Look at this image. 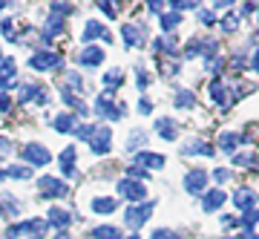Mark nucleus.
<instances>
[{
	"instance_id": "f257e3e1",
	"label": "nucleus",
	"mask_w": 259,
	"mask_h": 239,
	"mask_svg": "<svg viewBox=\"0 0 259 239\" xmlns=\"http://www.w3.org/2000/svg\"><path fill=\"white\" fill-rule=\"evenodd\" d=\"M29 66L37 69V72L58 69V66H64V55H61V52H52V49H37L35 55L29 58Z\"/></svg>"
},
{
	"instance_id": "f03ea898",
	"label": "nucleus",
	"mask_w": 259,
	"mask_h": 239,
	"mask_svg": "<svg viewBox=\"0 0 259 239\" xmlns=\"http://www.w3.org/2000/svg\"><path fill=\"white\" fill-rule=\"evenodd\" d=\"M153 211H156V202H141V205H130L127 208V213H124V219H127V225L133 230L136 228H141L144 222L153 216Z\"/></svg>"
},
{
	"instance_id": "7ed1b4c3",
	"label": "nucleus",
	"mask_w": 259,
	"mask_h": 239,
	"mask_svg": "<svg viewBox=\"0 0 259 239\" xmlns=\"http://www.w3.org/2000/svg\"><path fill=\"white\" fill-rule=\"evenodd\" d=\"M47 222H40V219H26V222H20V225H12L9 230H6V236L15 239V236H23V233H32V239H44V233H47Z\"/></svg>"
},
{
	"instance_id": "20e7f679",
	"label": "nucleus",
	"mask_w": 259,
	"mask_h": 239,
	"mask_svg": "<svg viewBox=\"0 0 259 239\" xmlns=\"http://www.w3.org/2000/svg\"><path fill=\"white\" fill-rule=\"evenodd\" d=\"M37 190H40L44 199H61V196L69 193L66 182H61V179H55V176H40V179H37Z\"/></svg>"
},
{
	"instance_id": "39448f33",
	"label": "nucleus",
	"mask_w": 259,
	"mask_h": 239,
	"mask_svg": "<svg viewBox=\"0 0 259 239\" xmlns=\"http://www.w3.org/2000/svg\"><path fill=\"white\" fill-rule=\"evenodd\" d=\"M118 193L124 196V199H130V205L147 202V187H144V182H136V179H121Z\"/></svg>"
},
{
	"instance_id": "423d86ee",
	"label": "nucleus",
	"mask_w": 259,
	"mask_h": 239,
	"mask_svg": "<svg viewBox=\"0 0 259 239\" xmlns=\"http://www.w3.org/2000/svg\"><path fill=\"white\" fill-rule=\"evenodd\" d=\"M110 141H112L110 127H107V124H95L93 136H90V141H87V144L93 147L95 156H104V153H110Z\"/></svg>"
},
{
	"instance_id": "0eeeda50",
	"label": "nucleus",
	"mask_w": 259,
	"mask_h": 239,
	"mask_svg": "<svg viewBox=\"0 0 259 239\" xmlns=\"http://www.w3.org/2000/svg\"><path fill=\"white\" fill-rule=\"evenodd\" d=\"M95 115L101 121H118L121 115H124V107H115V104H112V95L104 92L101 98L95 101Z\"/></svg>"
},
{
	"instance_id": "6e6552de",
	"label": "nucleus",
	"mask_w": 259,
	"mask_h": 239,
	"mask_svg": "<svg viewBox=\"0 0 259 239\" xmlns=\"http://www.w3.org/2000/svg\"><path fill=\"white\" fill-rule=\"evenodd\" d=\"M23 158H26L29 165H35V167H44V165H49V150L44 147V144H26L23 147Z\"/></svg>"
},
{
	"instance_id": "1a4fd4ad",
	"label": "nucleus",
	"mask_w": 259,
	"mask_h": 239,
	"mask_svg": "<svg viewBox=\"0 0 259 239\" xmlns=\"http://www.w3.org/2000/svg\"><path fill=\"white\" fill-rule=\"evenodd\" d=\"M204 187H207V173H204L202 167H193V170L185 176V190L187 193H202Z\"/></svg>"
},
{
	"instance_id": "9d476101",
	"label": "nucleus",
	"mask_w": 259,
	"mask_h": 239,
	"mask_svg": "<svg viewBox=\"0 0 259 239\" xmlns=\"http://www.w3.org/2000/svg\"><path fill=\"white\" fill-rule=\"evenodd\" d=\"M225 199H228V196H225V190H222V187H213V190H207V193H204V199H202L204 213L219 211V208L225 205Z\"/></svg>"
},
{
	"instance_id": "9b49d317",
	"label": "nucleus",
	"mask_w": 259,
	"mask_h": 239,
	"mask_svg": "<svg viewBox=\"0 0 259 239\" xmlns=\"http://www.w3.org/2000/svg\"><path fill=\"white\" fill-rule=\"evenodd\" d=\"M133 165L141 167V170H144V167L161 170V167H164V156H158V153H144V150H141V153H136V162H133Z\"/></svg>"
},
{
	"instance_id": "f8f14e48",
	"label": "nucleus",
	"mask_w": 259,
	"mask_h": 239,
	"mask_svg": "<svg viewBox=\"0 0 259 239\" xmlns=\"http://www.w3.org/2000/svg\"><path fill=\"white\" fill-rule=\"evenodd\" d=\"M233 202H236V208H239L242 213L253 211V208H256V193H253L250 187H239V190L233 193Z\"/></svg>"
},
{
	"instance_id": "ddd939ff",
	"label": "nucleus",
	"mask_w": 259,
	"mask_h": 239,
	"mask_svg": "<svg viewBox=\"0 0 259 239\" xmlns=\"http://www.w3.org/2000/svg\"><path fill=\"white\" fill-rule=\"evenodd\" d=\"M15 72H18V64H15V58L0 55V87H9V84L15 81Z\"/></svg>"
},
{
	"instance_id": "4468645a",
	"label": "nucleus",
	"mask_w": 259,
	"mask_h": 239,
	"mask_svg": "<svg viewBox=\"0 0 259 239\" xmlns=\"http://www.w3.org/2000/svg\"><path fill=\"white\" fill-rule=\"evenodd\" d=\"M72 222V213L64 211V208H49V216H47V225H55L58 230H66Z\"/></svg>"
},
{
	"instance_id": "2eb2a0df",
	"label": "nucleus",
	"mask_w": 259,
	"mask_h": 239,
	"mask_svg": "<svg viewBox=\"0 0 259 239\" xmlns=\"http://www.w3.org/2000/svg\"><path fill=\"white\" fill-rule=\"evenodd\" d=\"M104 61V49L101 46H83V52L78 55V64L81 66H98Z\"/></svg>"
},
{
	"instance_id": "dca6fc26",
	"label": "nucleus",
	"mask_w": 259,
	"mask_h": 239,
	"mask_svg": "<svg viewBox=\"0 0 259 239\" xmlns=\"http://www.w3.org/2000/svg\"><path fill=\"white\" fill-rule=\"evenodd\" d=\"M121 37H124L127 46H141L144 44V32H141V26H136V23H127V26L121 29Z\"/></svg>"
},
{
	"instance_id": "f3484780",
	"label": "nucleus",
	"mask_w": 259,
	"mask_h": 239,
	"mask_svg": "<svg viewBox=\"0 0 259 239\" xmlns=\"http://www.w3.org/2000/svg\"><path fill=\"white\" fill-rule=\"evenodd\" d=\"M52 127H55L58 133H75V130H78V118H75L72 112H61V115H55Z\"/></svg>"
},
{
	"instance_id": "a211bd4d",
	"label": "nucleus",
	"mask_w": 259,
	"mask_h": 239,
	"mask_svg": "<svg viewBox=\"0 0 259 239\" xmlns=\"http://www.w3.org/2000/svg\"><path fill=\"white\" fill-rule=\"evenodd\" d=\"M95 37H101L110 44V32L98 23V20H87V26H83V41H95Z\"/></svg>"
},
{
	"instance_id": "6ab92c4d",
	"label": "nucleus",
	"mask_w": 259,
	"mask_h": 239,
	"mask_svg": "<svg viewBox=\"0 0 259 239\" xmlns=\"http://www.w3.org/2000/svg\"><path fill=\"white\" fill-rule=\"evenodd\" d=\"M156 130H158V136L164 138V141H176V136H179V127H176L173 118H158Z\"/></svg>"
},
{
	"instance_id": "aec40b11",
	"label": "nucleus",
	"mask_w": 259,
	"mask_h": 239,
	"mask_svg": "<svg viewBox=\"0 0 259 239\" xmlns=\"http://www.w3.org/2000/svg\"><path fill=\"white\" fill-rule=\"evenodd\" d=\"M20 101H37V104H47V90H40V87H35V84H29V87H23L20 90Z\"/></svg>"
},
{
	"instance_id": "412c9836",
	"label": "nucleus",
	"mask_w": 259,
	"mask_h": 239,
	"mask_svg": "<svg viewBox=\"0 0 259 239\" xmlns=\"http://www.w3.org/2000/svg\"><path fill=\"white\" fill-rule=\"evenodd\" d=\"M61 173L69 176V179H72V176H78V170H75V147H72V144L61 153Z\"/></svg>"
},
{
	"instance_id": "4be33fe9",
	"label": "nucleus",
	"mask_w": 259,
	"mask_h": 239,
	"mask_svg": "<svg viewBox=\"0 0 259 239\" xmlns=\"http://www.w3.org/2000/svg\"><path fill=\"white\" fill-rule=\"evenodd\" d=\"M115 199L112 196H95L93 199V213H101V216H110L112 211H115Z\"/></svg>"
},
{
	"instance_id": "5701e85b",
	"label": "nucleus",
	"mask_w": 259,
	"mask_h": 239,
	"mask_svg": "<svg viewBox=\"0 0 259 239\" xmlns=\"http://www.w3.org/2000/svg\"><path fill=\"white\" fill-rule=\"evenodd\" d=\"M182 153H185V156H196V153H202V156H213L216 150L207 147V144H204V141H199V138H193V141H187L185 147H182Z\"/></svg>"
},
{
	"instance_id": "b1692460",
	"label": "nucleus",
	"mask_w": 259,
	"mask_h": 239,
	"mask_svg": "<svg viewBox=\"0 0 259 239\" xmlns=\"http://www.w3.org/2000/svg\"><path fill=\"white\" fill-rule=\"evenodd\" d=\"M61 32H64V18L52 15V18L47 20V26H44V41H52V37H58Z\"/></svg>"
},
{
	"instance_id": "393cba45",
	"label": "nucleus",
	"mask_w": 259,
	"mask_h": 239,
	"mask_svg": "<svg viewBox=\"0 0 259 239\" xmlns=\"http://www.w3.org/2000/svg\"><path fill=\"white\" fill-rule=\"evenodd\" d=\"M61 98H64V101L69 104V107H72V110L78 112V115H87V112H90V107H87V104H83L81 98H75V95H72L69 90H61Z\"/></svg>"
},
{
	"instance_id": "a878e982",
	"label": "nucleus",
	"mask_w": 259,
	"mask_h": 239,
	"mask_svg": "<svg viewBox=\"0 0 259 239\" xmlns=\"http://www.w3.org/2000/svg\"><path fill=\"white\" fill-rule=\"evenodd\" d=\"M239 144H242V136H236V133H222V136H219V147H222L225 153H233Z\"/></svg>"
},
{
	"instance_id": "bb28decb",
	"label": "nucleus",
	"mask_w": 259,
	"mask_h": 239,
	"mask_svg": "<svg viewBox=\"0 0 259 239\" xmlns=\"http://www.w3.org/2000/svg\"><path fill=\"white\" fill-rule=\"evenodd\" d=\"M121 84H124V72L121 69H110V72L104 75V87H107L110 95H112V90H118Z\"/></svg>"
},
{
	"instance_id": "cd10ccee",
	"label": "nucleus",
	"mask_w": 259,
	"mask_h": 239,
	"mask_svg": "<svg viewBox=\"0 0 259 239\" xmlns=\"http://www.w3.org/2000/svg\"><path fill=\"white\" fill-rule=\"evenodd\" d=\"M179 23H182V15H179V12H164V15H161V29H164L167 35H170Z\"/></svg>"
},
{
	"instance_id": "c85d7f7f",
	"label": "nucleus",
	"mask_w": 259,
	"mask_h": 239,
	"mask_svg": "<svg viewBox=\"0 0 259 239\" xmlns=\"http://www.w3.org/2000/svg\"><path fill=\"white\" fill-rule=\"evenodd\" d=\"M3 179H32V167H6L3 170Z\"/></svg>"
},
{
	"instance_id": "c756f323",
	"label": "nucleus",
	"mask_w": 259,
	"mask_h": 239,
	"mask_svg": "<svg viewBox=\"0 0 259 239\" xmlns=\"http://www.w3.org/2000/svg\"><path fill=\"white\" fill-rule=\"evenodd\" d=\"M93 239H121L118 228H112V225H101V228L93 230Z\"/></svg>"
},
{
	"instance_id": "7c9ffc66",
	"label": "nucleus",
	"mask_w": 259,
	"mask_h": 239,
	"mask_svg": "<svg viewBox=\"0 0 259 239\" xmlns=\"http://www.w3.org/2000/svg\"><path fill=\"white\" fill-rule=\"evenodd\" d=\"M144 141H147V133H144V130H133L127 136V150H139Z\"/></svg>"
},
{
	"instance_id": "2f4dec72",
	"label": "nucleus",
	"mask_w": 259,
	"mask_h": 239,
	"mask_svg": "<svg viewBox=\"0 0 259 239\" xmlns=\"http://www.w3.org/2000/svg\"><path fill=\"white\" fill-rule=\"evenodd\" d=\"M210 95H213V101H216V104H222V107L228 104V90L222 87V81H213L210 84Z\"/></svg>"
},
{
	"instance_id": "473e14b6",
	"label": "nucleus",
	"mask_w": 259,
	"mask_h": 239,
	"mask_svg": "<svg viewBox=\"0 0 259 239\" xmlns=\"http://www.w3.org/2000/svg\"><path fill=\"white\" fill-rule=\"evenodd\" d=\"M156 49H161V52H164V55H176V41H173V37L170 35H164V37H158L156 44Z\"/></svg>"
},
{
	"instance_id": "72a5a7b5",
	"label": "nucleus",
	"mask_w": 259,
	"mask_h": 239,
	"mask_svg": "<svg viewBox=\"0 0 259 239\" xmlns=\"http://www.w3.org/2000/svg\"><path fill=\"white\" fill-rule=\"evenodd\" d=\"M0 213H3V216H12V213H20V205L15 202V199H9V196H0Z\"/></svg>"
},
{
	"instance_id": "f704fd0d",
	"label": "nucleus",
	"mask_w": 259,
	"mask_h": 239,
	"mask_svg": "<svg viewBox=\"0 0 259 239\" xmlns=\"http://www.w3.org/2000/svg\"><path fill=\"white\" fill-rule=\"evenodd\" d=\"M173 101H176V107H182V110H190V107L196 104V98H193V92H187V90H185V92H179Z\"/></svg>"
},
{
	"instance_id": "c9c22d12",
	"label": "nucleus",
	"mask_w": 259,
	"mask_h": 239,
	"mask_svg": "<svg viewBox=\"0 0 259 239\" xmlns=\"http://www.w3.org/2000/svg\"><path fill=\"white\" fill-rule=\"evenodd\" d=\"M242 225H245V230H253V225H256V222H259V211H256V208H253V211H245V213H242Z\"/></svg>"
},
{
	"instance_id": "e433bc0d",
	"label": "nucleus",
	"mask_w": 259,
	"mask_h": 239,
	"mask_svg": "<svg viewBox=\"0 0 259 239\" xmlns=\"http://www.w3.org/2000/svg\"><path fill=\"white\" fill-rule=\"evenodd\" d=\"M49 9H52V15L64 18V15H69V12H72V3H49Z\"/></svg>"
},
{
	"instance_id": "4c0bfd02",
	"label": "nucleus",
	"mask_w": 259,
	"mask_h": 239,
	"mask_svg": "<svg viewBox=\"0 0 259 239\" xmlns=\"http://www.w3.org/2000/svg\"><path fill=\"white\" fill-rule=\"evenodd\" d=\"M66 87H72V90H83V81L78 72H66ZM64 87V90H66Z\"/></svg>"
},
{
	"instance_id": "58836bf2",
	"label": "nucleus",
	"mask_w": 259,
	"mask_h": 239,
	"mask_svg": "<svg viewBox=\"0 0 259 239\" xmlns=\"http://www.w3.org/2000/svg\"><path fill=\"white\" fill-rule=\"evenodd\" d=\"M233 162H236L239 167H245V165H259V158L250 156V153H239V156H233Z\"/></svg>"
},
{
	"instance_id": "ea45409f",
	"label": "nucleus",
	"mask_w": 259,
	"mask_h": 239,
	"mask_svg": "<svg viewBox=\"0 0 259 239\" xmlns=\"http://www.w3.org/2000/svg\"><path fill=\"white\" fill-rule=\"evenodd\" d=\"M170 6H173V12L182 15V12H187V9H196L199 3H193V0H176V3H170Z\"/></svg>"
},
{
	"instance_id": "a19ab883",
	"label": "nucleus",
	"mask_w": 259,
	"mask_h": 239,
	"mask_svg": "<svg viewBox=\"0 0 259 239\" xmlns=\"http://www.w3.org/2000/svg\"><path fill=\"white\" fill-rule=\"evenodd\" d=\"M150 239H179V233H173L170 228H158V230H153Z\"/></svg>"
},
{
	"instance_id": "79ce46f5",
	"label": "nucleus",
	"mask_w": 259,
	"mask_h": 239,
	"mask_svg": "<svg viewBox=\"0 0 259 239\" xmlns=\"http://www.w3.org/2000/svg\"><path fill=\"white\" fill-rule=\"evenodd\" d=\"M236 26H239V15H228V18L222 20V29H225V32H233Z\"/></svg>"
},
{
	"instance_id": "37998d69",
	"label": "nucleus",
	"mask_w": 259,
	"mask_h": 239,
	"mask_svg": "<svg viewBox=\"0 0 259 239\" xmlns=\"http://www.w3.org/2000/svg\"><path fill=\"white\" fill-rule=\"evenodd\" d=\"M130 176H133V179H136V182H141V179H144V176H147V170H141V167L130 165V167H127V179H130Z\"/></svg>"
},
{
	"instance_id": "c03bdc74",
	"label": "nucleus",
	"mask_w": 259,
	"mask_h": 239,
	"mask_svg": "<svg viewBox=\"0 0 259 239\" xmlns=\"http://www.w3.org/2000/svg\"><path fill=\"white\" fill-rule=\"evenodd\" d=\"M0 29H3V37H6V41H15V37H18L15 35V29H12V20H3V26Z\"/></svg>"
},
{
	"instance_id": "a18cd8bd",
	"label": "nucleus",
	"mask_w": 259,
	"mask_h": 239,
	"mask_svg": "<svg viewBox=\"0 0 259 239\" xmlns=\"http://www.w3.org/2000/svg\"><path fill=\"white\" fill-rule=\"evenodd\" d=\"M12 110V98L6 92H0V112H9Z\"/></svg>"
},
{
	"instance_id": "49530a36",
	"label": "nucleus",
	"mask_w": 259,
	"mask_h": 239,
	"mask_svg": "<svg viewBox=\"0 0 259 239\" xmlns=\"http://www.w3.org/2000/svg\"><path fill=\"white\" fill-rule=\"evenodd\" d=\"M213 179H216V182H219V184H225V182H228V179H231V173H228V170H222V167H219V170H213Z\"/></svg>"
},
{
	"instance_id": "de8ad7c7",
	"label": "nucleus",
	"mask_w": 259,
	"mask_h": 239,
	"mask_svg": "<svg viewBox=\"0 0 259 239\" xmlns=\"http://www.w3.org/2000/svg\"><path fill=\"white\" fill-rule=\"evenodd\" d=\"M9 153H12V141L0 136V156H9Z\"/></svg>"
},
{
	"instance_id": "09e8293b",
	"label": "nucleus",
	"mask_w": 259,
	"mask_h": 239,
	"mask_svg": "<svg viewBox=\"0 0 259 239\" xmlns=\"http://www.w3.org/2000/svg\"><path fill=\"white\" fill-rule=\"evenodd\" d=\"M98 9H101L107 18H115V6H112V3H98Z\"/></svg>"
},
{
	"instance_id": "8fccbe9b",
	"label": "nucleus",
	"mask_w": 259,
	"mask_h": 239,
	"mask_svg": "<svg viewBox=\"0 0 259 239\" xmlns=\"http://www.w3.org/2000/svg\"><path fill=\"white\" fill-rule=\"evenodd\" d=\"M199 20H202L204 26H210V23H213V12H207V9H204V12H199Z\"/></svg>"
},
{
	"instance_id": "3c124183",
	"label": "nucleus",
	"mask_w": 259,
	"mask_h": 239,
	"mask_svg": "<svg viewBox=\"0 0 259 239\" xmlns=\"http://www.w3.org/2000/svg\"><path fill=\"white\" fill-rule=\"evenodd\" d=\"M139 112H144V115H147V112H153V104H150L147 98H141V101H139Z\"/></svg>"
},
{
	"instance_id": "603ef678",
	"label": "nucleus",
	"mask_w": 259,
	"mask_h": 239,
	"mask_svg": "<svg viewBox=\"0 0 259 239\" xmlns=\"http://www.w3.org/2000/svg\"><path fill=\"white\" fill-rule=\"evenodd\" d=\"M253 12H256V3H245L239 9V15H253Z\"/></svg>"
},
{
	"instance_id": "864d4df0",
	"label": "nucleus",
	"mask_w": 259,
	"mask_h": 239,
	"mask_svg": "<svg viewBox=\"0 0 259 239\" xmlns=\"http://www.w3.org/2000/svg\"><path fill=\"white\" fill-rule=\"evenodd\" d=\"M147 6H150V12H156V15H161L167 3H158V0H156V3H147Z\"/></svg>"
},
{
	"instance_id": "5fc2aeb1",
	"label": "nucleus",
	"mask_w": 259,
	"mask_h": 239,
	"mask_svg": "<svg viewBox=\"0 0 259 239\" xmlns=\"http://www.w3.org/2000/svg\"><path fill=\"white\" fill-rule=\"evenodd\" d=\"M136 81H139V87H147V75H144V69H139V78H136Z\"/></svg>"
},
{
	"instance_id": "6e6d98bb",
	"label": "nucleus",
	"mask_w": 259,
	"mask_h": 239,
	"mask_svg": "<svg viewBox=\"0 0 259 239\" xmlns=\"http://www.w3.org/2000/svg\"><path fill=\"white\" fill-rule=\"evenodd\" d=\"M239 239H259V233H256V230H245Z\"/></svg>"
},
{
	"instance_id": "4d7b16f0",
	"label": "nucleus",
	"mask_w": 259,
	"mask_h": 239,
	"mask_svg": "<svg viewBox=\"0 0 259 239\" xmlns=\"http://www.w3.org/2000/svg\"><path fill=\"white\" fill-rule=\"evenodd\" d=\"M250 66H253V72H259V49H256V55H253V64Z\"/></svg>"
},
{
	"instance_id": "13d9d810",
	"label": "nucleus",
	"mask_w": 259,
	"mask_h": 239,
	"mask_svg": "<svg viewBox=\"0 0 259 239\" xmlns=\"http://www.w3.org/2000/svg\"><path fill=\"white\" fill-rule=\"evenodd\" d=\"M55 239H69V233H66V230H58V236Z\"/></svg>"
},
{
	"instance_id": "bf43d9fd",
	"label": "nucleus",
	"mask_w": 259,
	"mask_h": 239,
	"mask_svg": "<svg viewBox=\"0 0 259 239\" xmlns=\"http://www.w3.org/2000/svg\"><path fill=\"white\" fill-rule=\"evenodd\" d=\"M127 239H139V236H136V233H130V236H127Z\"/></svg>"
},
{
	"instance_id": "052dcab7",
	"label": "nucleus",
	"mask_w": 259,
	"mask_h": 239,
	"mask_svg": "<svg viewBox=\"0 0 259 239\" xmlns=\"http://www.w3.org/2000/svg\"><path fill=\"white\" fill-rule=\"evenodd\" d=\"M3 6H9V3H3V0H0V9H3Z\"/></svg>"
},
{
	"instance_id": "680f3d73",
	"label": "nucleus",
	"mask_w": 259,
	"mask_h": 239,
	"mask_svg": "<svg viewBox=\"0 0 259 239\" xmlns=\"http://www.w3.org/2000/svg\"><path fill=\"white\" fill-rule=\"evenodd\" d=\"M225 239H239V236H225Z\"/></svg>"
}]
</instances>
